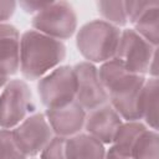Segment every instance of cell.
I'll list each match as a JSON object with an SVG mask.
<instances>
[{"mask_svg": "<svg viewBox=\"0 0 159 159\" xmlns=\"http://www.w3.org/2000/svg\"><path fill=\"white\" fill-rule=\"evenodd\" d=\"M76 76L75 101L84 109L92 111L108 101V93L102 86L97 67L91 62H80L73 67Z\"/></svg>", "mask_w": 159, "mask_h": 159, "instance_id": "cell-8", "label": "cell"}, {"mask_svg": "<svg viewBox=\"0 0 159 159\" xmlns=\"http://www.w3.org/2000/svg\"><path fill=\"white\" fill-rule=\"evenodd\" d=\"M11 129H0V159H26Z\"/></svg>", "mask_w": 159, "mask_h": 159, "instance_id": "cell-19", "label": "cell"}, {"mask_svg": "<svg viewBox=\"0 0 159 159\" xmlns=\"http://www.w3.org/2000/svg\"><path fill=\"white\" fill-rule=\"evenodd\" d=\"M20 68V34L10 24H0V73L9 77Z\"/></svg>", "mask_w": 159, "mask_h": 159, "instance_id": "cell-12", "label": "cell"}, {"mask_svg": "<svg viewBox=\"0 0 159 159\" xmlns=\"http://www.w3.org/2000/svg\"><path fill=\"white\" fill-rule=\"evenodd\" d=\"M122 123L120 116L111 104H102L86 114L84 128L101 143L111 144Z\"/></svg>", "mask_w": 159, "mask_h": 159, "instance_id": "cell-11", "label": "cell"}, {"mask_svg": "<svg viewBox=\"0 0 159 159\" xmlns=\"http://www.w3.org/2000/svg\"><path fill=\"white\" fill-rule=\"evenodd\" d=\"M32 27L52 39H70L77 29V15L67 1H50L31 21Z\"/></svg>", "mask_w": 159, "mask_h": 159, "instance_id": "cell-5", "label": "cell"}, {"mask_svg": "<svg viewBox=\"0 0 159 159\" xmlns=\"http://www.w3.org/2000/svg\"><path fill=\"white\" fill-rule=\"evenodd\" d=\"M114 58L119 60L133 73L142 76L152 73L153 77H157V46L149 43L133 29L120 32Z\"/></svg>", "mask_w": 159, "mask_h": 159, "instance_id": "cell-4", "label": "cell"}, {"mask_svg": "<svg viewBox=\"0 0 159 159\" xmlns=\"http://www.w3.org/2000/svg\"><path fill=\"white\" fill-rule=\"evenodd\" d=\"M158 142V132L147 128L135 140L130 159H159Z\"/></svg>", "mask_w": 159, "mask_h": 159, "instance_id": "cell-17", "label": "cell"}, {"mask_svg": "<svg viewBox=\"0 0 159 159\" xmlns=\"http://www.w3.org/2000/svg\"><path fill=\"white\" fill-rule=\"evenodd\" d=\"M32 93L21 80H12L5 84L0 94V127L11 129L19 125L34 111Z\"/></svg>", "mask_w": 159, "mask_h": 159, "instance_id": "cell-6", "label": "cell"}, {"mask_svg": "<svg viewBox=\"0 0 159 159\" xmlns=\"http://www.w3.org/2000/svg\"><path fill=\"white\" fill-rule=\"evenodd\" d=\"M16 9L15 1H0V24H4V21L9 20Z\"/></svg>", "mask_w": 159, "mask_h": 159, "instance_id": "cell-22", "label": "cell"}, {"mask_svg": "<svg viewBox=\"0 0 159 159\" xmlns=\"http://www.w3.org/2000/svg\"><path fill=\"white\" fill-rule=\"evenodd\" d=\"M159 4L157 0H137V1H124L127 20L132 24L135 22V20L150 6Z\"/></svg>", "mask_w": 159, "mask_h": 159, "instance_id": "cell-21", "label": "cell"}, {"mask_svg": "<svg viewBox=\"0 0 159 159\" xmlns=\"http://www.w3.org/2000/svg\"><path fill=\"white\" fill-rule=\"evenodd\" d=\"M12 132L17 145L26 157H35L41 153L53 138V132L43 113L29 116Z\"/></svg>", "mask_w": 159, "mask_h": 159, "instance_id": "cell-9", "label": "cell"}, {"mask_svg": "<svg viewBox=\"0 0 159 159\" xmlns=\"http://www.w3.org/2000/svg\"><path fill=\"white\" fill-rule=\"evenodd\" d=\"M97 7L99 14L103 16L104 21L114 26H124L127 20L124 1H98Z\"/></svg>", "mask_w": 159, "mask_h": 159, "instance_id": "cell-18", "label": "cell"}, {"mask_svg": "<svg viewBox=\"0 0 159 159\" xmlns=\"http://www.w3.org/2000/svg\"><path fill=\"white\" fill-rule=\"evenodd\" d=\"M48 2H42V1H20V5L22 6V9L26 12H39L40 10H42Z\"/></svg>", "mask_w": 159, "mask_h": 159, "instance_id": "cell-23", "label": "cell"}, {"mask_svg": "<svg viewBox=\"0 0 159 159\" xmlns=\"http://www.w3.org/2000/svg\"><path fill=\"white\" fill-rule=\"evenodd\" d=\"M37 91L42 104L47 109L60 108L75 101L76 76L73 67L60 66L42 78L37 84Z\"/></svg>", "mask_w": 159, "mask_h": 159, "instance_id": "cell-7", "label": "cell"}, {"mask_svg": "<svg viewBox=\"0 0 159 159\" xmlns=\"http://www.w3.org/2000/svg\"><path fill=\"white\" fill-rule=\"evenodd\" d=\"M6 83H7V77L0 73V88H1V87H4Z\"/></svg>", "mask_w": 159, "mask_h": 159, "instance_id": "cell-24", "label": "cell"}, {"mask_svg": "<svg viewBox=\"0 0 159 159\" xmlns=\"http://www.w3.org/2000/svg\"><path fill=\"white\" fill-rule=\"evenodd\" d=\"M66 138L53 135L47 145L40 153L41 159H67L66 158Z\"/></svg>", "mask_w": 159, "mask_h": 159, "instance_id": "cell-20", "label": "cell"}, {"mask_svg": "<svg viewBox=\"0 0 159 159\" xmlns=\"http://www.w3.org/2000/svg\"><path fill=\"white\" fill-rule=\"evenodd\" d=\"M66 57L62 41L46 36L36 30H29L20 37V70L25 78H42L58 66Z\"/></svg>", "mask_w": 159, "mask_h": 159, "instance_id": "cell-2", "label": "cell"}, {"mask_svg": "<svg viewBox=\"0 0 159 159\" xmlns=\"http://www.w3.org/2000/svg\"><path fill=\"white\" fill-rule=\"evenodd\" d=\"M98 77L108 93L111 106L120 118L127 122L142 119L140 96L145 82L144 76L130 72L119 60L112 58L99 67Z\"/></svg>", "mask_w": 159, "mask_h": 159, "instance_id": "cell-1", "label": "cell"}, {"mask_svg": "<svg viewBox=\"0 0 159 159\" xmlns=\"http://www.w3.org/2000/svg\"><path fill=\"white\" fill-rule=\"evenodd\" d=\"M45 117L53 134L68 138L78 134L84 127L86 111L76 101H73L60 108L46 109Z\"/></svg>", "mask_w": 159, "mask_h": 159, "instance_id": "cell-10", "label": "cell"}, {"mask_svg": "<svg viewBox=\"0 0 159 159\" xmlns=\"http://www.w3.org/2000/svg\"><path fill=\"white\" fill-rule=\"evenodd\" d=\"M67 159H104L106 149L103 143L91 134L78 133L66 138Z\"/></svg>", "mask_w": 159, "mask_h": 159, "instance_id": "cell-14", "label": "cell"}, {"mask_svg": "<svg viewBox=\"0 0 159 159\" xmlns=\"http://www.w3.org/2000/svg\"><path fill=\"white\" fill-rule=\"evenodd\" d=\"M119 37V27L104 20H93L78 30L76 46L88 62H107L116 57Z\"/></svg>", "mask_w": 159, "mask_h": 159, "instance_id": "cell-3", "label": "cell"}, {"mask_svg": "<svg viewBox=\"0 0 159 159\" xmlns=\"http://www.w3.org/2000/svg\"><path fill=\"white\" fill-rule=\"evenodd\" d=\"M145 129L147 127L139 120L122 123L104 159H130L134 143Z\"/></svg>", "mask_w": 159, "mask_h": 159, "instance_id": "cell-13", "label": "cell"}, {"mask_svg": "<svg viewBox=\"0 0 159 159\" xmlns=\"http://www.w3.org/2000/svg\"><path fill=\"white\" fill-rule=\"evenodd\" d=\"M134 31L153 46L159 41V4L147 9L133 24Z\"/></svg>", "mask_w": 159, "mask_h": 159, "instance_id": "cell-16", "label": "cell"}, {"mask_svg": "<svg viewBox=\"0 0 159 159\" xmlns=\"http://www.w3.org/2000/svg\"><path fill=\"white\" fill-rule=\"evenodd\" d=\"M158 78L152 77L145 80L140 96V113L142 119L153 129H158Z\"/></svg>", "mask_w": 159, "mask_h": 159, "instance_id": "cell-15", "label": "cell"}]
</instances>
